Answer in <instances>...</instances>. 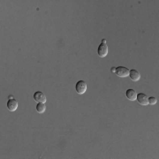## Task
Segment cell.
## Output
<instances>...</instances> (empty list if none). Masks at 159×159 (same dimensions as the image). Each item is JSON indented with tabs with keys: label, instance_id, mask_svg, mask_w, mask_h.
Returning a JSON list of instances; mask_svg holds the SVG:
<instances>
[{
	"label": "cell",
	"instance_id": "7c38bea8",
	"mask_svg": "<svg viewBox=\"0 0 159 159\" xmlns=\"http://www.w3.org/2000/svg\"><path fill=\"white\" fill-rule=\"evenodd\" d=\"M102 43H106V40H105V39H103Z\"/></svg>",
	"mask_w": 159,
	"mask_h": 159
},
{
	"label": "cell",
	"instance_id": "277c9868",
	"mask_svg": "<svg viewBox=\"0 0 159 159\" xmlns=\"http://www.w3.org/2000/svg\"><path fill=\"white\" fill-rule=\"evenodd\" d=\"M34 99H35L36 103H43V104L46 103L45 95L43 92H40V91H37L34 94Z\"/></svg>",
	"mask_w": 159,
	"mask_h": 159
},
{
	"label": "cell",
	"instance_id": "5b68a950",
	"mask_svg": "<svg viewBox=\"0 0 159 159\" xmlns=\"http://www.w3.org/2000/svg\"><path fill=\"white\" fill-rule=\"evenodd\" d=\"M148 96L143 94V93H139L137 94V97H136V100L137 102L141 105H149V101H148Z\"/></svg>",
	"mask_w": 159,
	"mask_h": 159
},
{
	"label": "cell",
	"instance_id": "8992f818",
	"mask_svg": "<svg viewBox=\"0 0 159 159\" xmlns=\"http://www.w3.org/2000/svg\"><path fill=\"white\" fill-rule=\"evenodd\" d=\"M18 108V101L15 99H9L7 102V109L10 111H14Z\"/></svg>",
	"mask_w": 159,
	"mask_h": 159
},
{
	"label": "cell",
	"instance_id": "52a82bcc",
	"mask_svg": "<svg viewBox=\"0 0 159 159\" xmlns=\"http://www.w3.org/2000/svg\"><path fill=\"white\" fill-rule=\"evenodd\" d=\"M129 76H130L131 80L134 81H138L141 79V73L137 70H135V69L130 70V72H129Z\"/></svg>",
	"mask_w": 159,
	"mask_h": 159
},
{
	"label": "cell",
	"instance_id": "9c48e42d",
	"mask_svg": "<svg viewBox=\"0 0 159 159\" xmlns=\"http://www.w3.org/2000/svg\"><path fill=\"white\" fill-rule=\"evenodd\" d=\"M46 110V105L43 103H38L36 105V110L39 113H43Z\"/></svg>",
	"mask_w": 159,
	"mask_h": 159
},
{
	"label": "cell",
	"instance_id": "6da1fadb",
	"mask_svg": "<svg viewBox=\"0 0 159 159\" xmlns=\"http://www.w3.org/2000/svg\"><path fill=\"white\" fill-rule=\"evenodd\" d=\"M87 82L84 81H79L77 83H76V86H75V89H76V92L80 95H83L85 94V92L87 91Z\"/></svg>",
	"mask_w": 159,
	"mask_h": 159
},
{
	"label": "cell",
	"instance_id": "3957f363",
	"mask_svg": "<svg viewBox=\"0 0 159 159\" xmlns=\"http://www.w3.org/2000/svg\"><path fill=\"white\" fill-rule=\"evenodd\" d=\"M108 51H109L108 45H107L106 43H102L99 45V47H98L97 53H98L99 57H105L106 56H107V54H108Z\"/></svg>",
	"mask_w": 159,
	"mask_h": 159
},
{
	"label": "cell",
	"instance_id": "8fae6325",
	"mask_svg": "<svg viewBox=\"0 0 159 159\" xmlns=\"http://www.w3.org/2000/svg\"><path fill=\"white\" fill-rule=\"evenodd\" d=\"M115 71H116V68H115V67H112V68H111V72H115Z\"/></svg>",
	"mask_w": 159,
	"mask_h": 159
},
{
	"label": "cell",
	"instance_id": "30bf717a",
	"mask_svg": "<svg viewBox=\"0 0 159 159\" xmlns=\"http://www.w3.org/2000/svg\"><path fill=\"white\" fill-rule=\"evenodd\" d=\"M148 101H149V105H154L158 103V99L154 96H150L148 98Z\"/></svg>",
	"mask_w": 159,
	"mask_h": 159
},
{
	"label": "cell",
	"instance_id": "7a4b0ae2",
	"mask_svg": "<svg viewBox=\"0 0 159 159\" xmlns=\"http://www.w3.org/2000/svg\"><path fill=\"white\" fill-rule=\"evenodd\" d=\"M129 72H130V70H129L128 68L120 66H118V67L116 68L115 73H116V75H118L119 77L125 78V77L129 76Z\"/></svg>",
	"mask_w": 159,
	"mask_h": 159
},
{
	"label": "cell",
	"instance_id": "ba28073f",
	"mask_svg": "<svg viewBox=\"0 0 159 159\" xmlns=\"http://www.w3.org/2000/svg\"><path fill=\"white\" fill-rule=\"evenodd\" d=\"M126 97L130 100V101H135L136 100V97H137V93L135 90L134 89H128L126 90Z\"/></svg>",
	"mask_w": 159,
	"mask_h": 159
}]
</instances>
